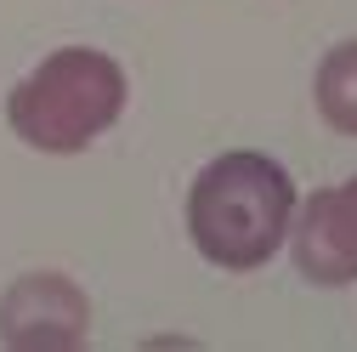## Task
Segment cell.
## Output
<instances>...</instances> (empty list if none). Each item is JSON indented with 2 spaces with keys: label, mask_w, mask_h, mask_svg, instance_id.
Wrapping results in <instances>:
<instances>
[{
  "label": "cell",
  "mask_w": 357,
  "mask_h": 352,
  "mask_svg": "<svg viewBox=\"0 0 357 352\" xmlns=\"http://www.w3.org/2000/svg\"><path fill=\"white\" fill-rule=\"evenodd\" d=\"M295 176L261 148H227L188 182V244L215 273H261L278 261L295 222Z\"/></svg>",
  "instance_id": "6da1fadb"
},
{
  "label": "cell",
  "mask_w": 357,
  "mask_h": 352,
  "mask_svg": "<svg viewBox=\"0 0 357 352\" xmlns=\"http://www.w3.org/2000/svg\"><path fill=\"white\" fill-rule=\"evenodd\" d=\"M289 261L312 290L357 284V176L335 188H312L289 222Z\"/></svg>",
  "instance_id": "3957f363"
},
{
  "label": "cell",
  "mask_w": 357,
  "mask_h": 352,
  "mask_svg": "<svg viewBox=\"0 0 357 352\" xmlns=\"http://www.w3.org/2000/svg\"><path fill=\"white\" fill-rule=\"evenodd\" d=\"M125 103L130 80L119 57L102 46H57L6 91V125L23 148L74 159L125 119Z\"/></svg>",
  "instance_id": "7a4b0ae2"
},
{
  "label": "cell",
  "mask_w": 357,
  "mask_h": 352,
  "mask_svg": "<svg viewBox=\"0 0 357 352\" xmlns=\"http://www.w3.org/2000/svg\"><path fill=\"white\" fill-rule=\"evenodd\" d=\"M312 108L335 137H357V40H335L312 68Z\"/></svg>",
  "instance_id": "5b68a950"
},
{
  "label": "cell",
  "mask_w": 357,
  "mask_h": 352,
  "mask_svg": "<svg viewBox=\"0 0 357 352\" xmlns=\"http://www.w3.org/2000/svg\"><path fill=\"white\" fill-rule=\"evenodd\" d=\"M91 295L68 273L34 267L0 290V346H85Z\"/></svg>",
  "instance_id": "277c9868"
}]
</instances>
